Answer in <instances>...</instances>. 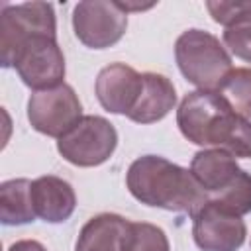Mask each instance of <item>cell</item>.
Returning a JSON list of instances; mask_svg holds the SVG:
<instances>
[{
  "label": "cell",
  "instance_id": "cell-1",
  "mask_svg": "<svg viewBox=\"0 0 251 251\" xmlns=\"http://www.w3.org/2000/svg\"><path fill=\"white\" fill-rule=\"evenodd\" d=\"M180 133L202 147H216L235 159L251 157V122L239 116L218 90L188 92L176 110Z\"/></svg>",
  "mask_w": 251,
  "mask_h": 251
},
{
  "label": "cell",
  "instance_id": "cell-2",
  "mask_svg": "<svg viewBox=\"0 0 251 251\" xmlns=\"http://www.w3.org/2000/svg\"><path fill=\"white\" fill-rule=\"evenodd\" d=\"M127 190L145 206L194 216L208 200L192 173L159 155L135 159L126 175Z\"/></svg>",
  "mask_w": 251,
  "mask_h": 251
},
{
  "label": "cell",
  "instance_id": "cell-3",
  "mask_svg": "<svg viewBox=\"0 0 251 251\" xmlns=\"http://www.w3.org/2000/svg\"><path fill=\"white\" fill-rule=\"evenodd\" d=\"M175 57L182 76L198 90H218L231 71V57L216 35L186 29L175 43Z\"/></svg>",
  "mask_w": 251,
  "mask_h": 251
},
{
  "label": "cell",
  "instance_id": "cell-4",
  "mask_svg": "<svg viewBox=\"0 0 251 251\" xmlns=\"http://www.w3.org/2000/svg\"><path fill=\"white\" fill-rule=\"evenodd\" d=\"M118 145L116 127L102 116H82L57 141V151L76 167H98L106 163Z\"/></svg>",
  "mask_w": 251,
  "mask_h": 251
},
{
  "label": "cell",
  "instance_id": "cell-5",
  "mask_svg": "<svg viewBox=\"0 0 251 251\" xmlns=\"http://www.w3.org/2000/svg\"><path fill=\"white\" fill-rule=\"evenodd\" d=\"M2 67H12V59L22 43L35 35L57 37L55 10L49 2L6 4L0 14Z\"/></svg>",
  "mask_w": 251,
  "mask_h": 251
},
{
  "label": "cell",
  "instance_id": "cell-6",
  "mask_svg": "<svg viewBox=\"0 0 251 251\" xmlns=\"http://www.w3.org/2000/svg\"><path fill=\"white\" fill-rule=\"evenodd\" d=\"M12 67L18 71L22 82L35 92L59 86L65 78L63 51L57 37L49 35H35L22 43L12 59Z\"/></svg>",
  "mask_w": 251,
  "mask_h": 251
},
{
  "label": "cell",
  "instance_id": "cell-7",
  "mask_svg": "<svg viewBox=\"0 0 251 251\" xmlns=\"http://www.w3.org/2000/svg\"><path fill=\"white\" fill-rule=\"evenodd\" d=\"M73 29L76 39L90 49L116 45L127 29V14L110 0H84L73 10Z\"/></svg>",
  "mask_w": 251,
  "mask_h": 251
},
{
  "label": "cell",
  "instance_id": "cell-8",
  "mask_svg": "<svg viewBox=\"0 0 251 251\" xmlns=\"http://www.w3.org/2000/svg\"><path fill=\"white\" fill-rule=\"evenodd\" d=\"M82 118V106L69 84L37 90L27 100V120L31 127L49 137L65 135Z\"/></svg>",
  "mask_w": 251,
  "mask_h": 251
},
{
  "label": "cell",
  "instance_id": "cell-9",
  "mask_svg": "<svg viewBox=\"0 0 251 251\" xmlns=\"http://www.w3.org/2000/svg\"><path fill=\"white\" fill-rule=\"evenodd\" d=\"M247 227L241 216L226 210L214 200L192 216V237L202 251H237L245 243Z\"/></svg>",
  "mask_w": 251,
  "mask_h": 251
},
{
  "label": "cell",
  "instance_id": "cell-10",
  "mask_svg": "<svg viewBox=\"0 0 251 251\" xmlns=\"http://www.w3.org/2000/svg\"><path fill=\"white\" fill-rule=\"evenodd\" d=\"M141 84L143 78L135 69L124 63H112L98 73L94 92L106 112L127 116L139 98Z\"/></svg>",
  "mask_w": 251,
  "mask_h": 251
},
{
  "label": "cell",
  "instance_id": "cell-11",
  "mask_svg": "<svg viewBox=\"0 0 251 251\" xmlns=\"http://www.w3.org/2000/svg\"><path fill=\"white\" fill-rule=\"evenodd\" d=\"M190 173L208 198H218L241 178L243 169L224 149H202L192 157Z\"/></svg>",
  "mask_w": 251,
  "mask_h": 251
},
{
  "label": "cell",
  "instance_id": "cell-12",
  "mask_svg": "<svg viewBox=\"0 0 251 251\" xmlns=\"http://www.w3.org/2000/svg\"><path fill=\"white\" fill-rule=\"evenodd\" d=\"M216 24H222L226 47L239 59L251 63V0L243 2H206Z\"/></svg>",
  "mask_w": 251,
  "mask_h": 251
},
{
  "label": "cell",
  "instance_id": "cell-13",
  "mask_svg": "<svg viewBox=\"0 0 251 251\" xmlns=\"http://www.w3.org/2000/svg\"><path fill=\"white\" fill-rule=\"evenodd\" d=\"M31 204L37 218L47 224H61L73 216L76 194L67 180L47 175L31 180Z\"/></svg>",
  "mask_w": 251,
  "mask_h": 251
},
{
  "label": "cell",
  "instance_id": "cell-14",
  "mask_svg": "<svg viewBox=\"0 0 251 251\" xmlns=\"http://www.w3.org/2000/svg\"><path fill=\"white\" fill-rule=\"evenodd\" d=\"M143 84L139 98L127 118L135 124H153L163 120L176 104V92L173 82L157 73H143Z\"/></svg>",
  "mask_w": 251,
  "mask_h": 251
},
{
  "label": "cell",
  "instance_id": "cell-15",
  "mask_svg": "<svg viewBox=\"0 0 251 251\" xmlns=\"http://www.w3.org/2000/svg\"><path fill=\"white\" fill-rule=\"evenodd\" d=\"M129 222L118 214H98L90 218L75 243V251H122Z\"/></svg>",
  "mask_w": 251,
  "mask_h": 251
},
{
  "label": "cell",
  "instance_id": "cell-16",
  "mask_svg": "<svg viewBox=\"0 0 251 251\" xmlns=\"http://www.w3.org/2000/svg\"><path fill=\"white\" fill-rule=\"evenodd\" d=\"M37 216L31 204V180L12 178L0 184V222L4 226H22Z\"/></svg>",
  "mask_w": 251,
  "mask_h": 251
},
{
  "label": "cell",
  "instance_id": "cell-17",
  "mask_svg": "<svg viewBox=\"0 0 251 251\" xmlns=\"http://www.w3.org/2000/svg\"><path fill=\"white\" fill-rule=\"evenodd\" d=\"M218 92L239 116L251 120V69H231Z\"/></svg>",
  "mask_w": 251,
  "mask_h": 251
},
{
  "label": "cell",
  "instance_id": "cell-18",
  "mask_svg": "<svg viewBox=\"0 0 251 251\" xmlns=\"http://www.w3.org/2000/svg\"><path fill=\"white\" fill-rule=\"evenodd\" d=\"M122 251H171L165 231L147 222H129Z\"/></svg>",
  "mask_w": 251,
  "mask_h": 251
},
{
  "label": "cell",
  "instance_id": "cell-19",
  "mask_svg": "<svg viewBox=\"0 0 251 251\" xmlns=\"http://www.w3.org/2000/svg\"><path fill=\"white\" fill-rule=\"evenodd\" d=\"M218 202L220 206H224L226 210L237 214V216H245L251 212V175L247 171H243L241 178L224 194H220L218 198H208Z\"/></svg>",
  "mask_w": 251,
  "mask_h": 251
},
{
  "label": "cell",
  "instance_id": "cell-20",
  "mask_svg": "<svg viewBox=\"0 0 251 251\" xmlns=\"http://www.w3.org/2000/svg\"><path fill=\"white\" fill-rule=\"evenodd\" d=\"M8 251H47V249L35 239H20V241L12 243Z\"/></svg>",
  "mask_w": 251,
  "mask_h": 251
}]
</instances>
